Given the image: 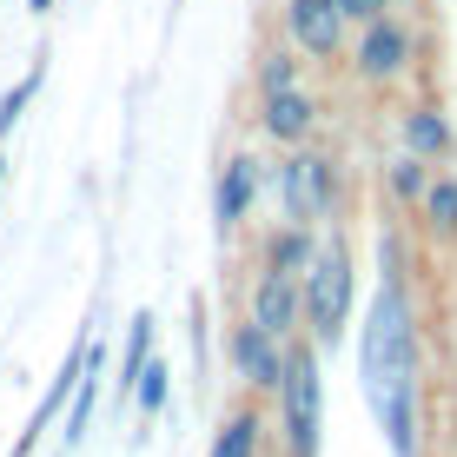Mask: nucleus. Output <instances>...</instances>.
I'll return each mask as SVG.
<instances>
[{
	"instance_id": "18",
	"label": "nucleus",
	"mask_w": 457,
	"mask_h": 457,
	"mask_svg": "<svg viewBox=\"0 0 457 457\" xmlns=\"http://www.w3.org/2000/svg\"><path fill=\"white\" fill-rule=\"evenodd\" d=\"M272 87H292V60H265V93H272Z\"/></svg>"
},
{
	"instance_id": "16",
	"label": "nucleus",
	"mask_w": 457,
	"mask_h": 457,
	"mask_svg": "<svg viewBox=\"0 0 457 457\" xmlns=\"http://www.w3.org/2000/svg\"><path fill=\"white\" fill-rule=\"evenodd\" d=\"M391 186H398V199H418V193H424V166H418V160H404L398 172H391Z\"/></svg>"
},
{
	"instance_id": "7",
	"label": "nucleus",
	"mask_w": 457,
	"mask_h": 457,
	"mask_svg": "<svg viewBox=\"0 0 457 457\" xmlns=\"http://www.w3.org/2000/svg\"><path fill=\"white\" fill-rule=\"evenodd\" d=\"M286 199H292L298 219H312V212L325 206V166H319V160H292V172H286Z\"/></svg>"
},
{
	"instance_id": "20",
	"label": "nucleus",
	"mask_w": 457,
	"mask_h": 457,
	"mask_svg": "<svg viewBox=\"0 0 457 457\" xmlns=\"http://www.w3.org/2000/svg\"><path fill=\"white\" fill-rule=\"evenodd\" d=\"M385 0H338V13H378Z\"/></svg>"
},
{
	"instance_id": "21",
	"label": "nucleus",
	"mask_w": 457,
	"mask_h": 457,
	"mask_svg": "<svg viewBox=\"0 0 457 457\" xmlns=\"http://www.w3.org/2000/svg\"><path fill=\"white\" fill-rule=\"evenodd\" d=\"M27 7H34V13H40V7H54V0H27Z\"/></svg>"
},
{
	"instance_id": "5",
	"label": "nucleus",
	"mask_w": 457,
	"mask_h": 457,
	"mask_svg": "<svg viewBox=\"0 0 457 457\" xmlns=\"http://www.w3.org/2000/svg\"><path fill=\"white\" fill-rule=\"evenodd\" d=\"M265 126H272L278 139H305V126H312V100L298 87H272L265 93Z\"/></svg>"
},
{
	"instance_id": "8",
	"label": "nucleus",
	"mask_w": 457,
	"mask_h": 457,
	"mask_svg": "<svg viewBox=\"0 0 457 457\" xmlns=\"http://www.w3.org/2000/svg\"><path fill=\"white\" fill-rule=\"evenodd\" d=\"M404 46H411V40H404L398 27H371L365 46H358V60H365V73H378V80H385V73L404 67Z\"/></svg>"
},
{
	"instance_id": "19",
	"label": "nucleus",
	"mask_w": 457,
	"mask_h": 457,
	"mask_svg": "<svg viewBox=\"0 0 457 457\" xmlns=\"http://www.w3.org/2000/svg\"><path fill=\"white\" fill-rule=\"evenodd\" d=\"M298 252H305L298 239H278V252H272V265H278V272H292V265H298Z\"/></svg>"
},
{
	"instance_id": "11",
	"label": "nucleus",
	"mask_w": 457,
	"mask_h": 457,
	"mask_svg": "<svg viewBox=\"0 0 457 457\" xmlns=\"http://www.w3.org/2000/svg\"><path fill=\"white\" fill-rule=\"evenodd\" d=\"M404 146H411V153H445L451 146V126L437 113H411V120H404Z\"/></svg>"
},
{
	"instance_id": "14",
	"label": "nucleus",
	"mask_w": 457,
	"mask_h": 457,
	"mask_svg": "<svg viewBox=\"0 0 457 457\" xmlns=\"http://www.w3.org/2000/svg\"><path fill=\"white\" fill-rule=\"evenodd\" d=\"M139 404H146V411H160V404H166V371L160 365H139Z\"/></svg>"
},
{
	"instance_id": "10",
	"label": "nucleus",
	"mask_w": 457,
	"mask_h": 457,
	"mask_svg": "<svg viewBox=\"0 0 457 457\" xmlns=\"http://www.w3.org/2000/svg\"><path fill=\"white\" fill-rule=\"evenodd\" d=\"M286 319H292V286H286V272H272V278H265V292H259V319H252V325L278 332Z\"/></svg>"
},
{
	"instance_id": "2",
	"label": "nucleus",
	"mask_w": 457,
	"mask_h": 457,
	"mask_svg": "<svg viewBox=\"0 0 457 457\" xmlns=\"http://www.w3.org/2000/svg\"><path fill=\"white\" fill-rule=\"evenodd\" d=\"M278 385H286L292 451H298V457H312V451H319V365H312V358H292V365L278 371Z\"/></svg>"
},
{
	"instance_id": "22",
	"label": "nucleus",
	"mask_w": 457,
	"mask_h": 457,
	"mask_svg": "<svg viewBox=\"0 0 457 457\" xmlns=\"http://www.w3.org/2000/svg\"><path fill=\"white\" fill-rule=\"evenodd\" d=\"M0 166H7V160H0Z\"/></svg>"
},
{
	"instance_id": "13",
	"label": "nucleus",
	"mask_w": 457,
	"mask_h": 457,
	"mask_svg": "<svg viewBox=\"0 0 457 457\" xmlns=\"http://www.w3.org/2000/svg\"><path fill=\"white\" fill-rule=\"evenodd\" d=\"M146 352H153V319H139V325H133V338H126V378H139Z\"/></svg>"
},
{
	"instance_id": "12",
	"label": "nucleus",
	"mask_w": 457,
	"mask_h": 457,
	"mask_svg": "<svg viewBox=\"0 0 457 457\" xmlns=\"http://www.w3.org/2000/svg\"><path fill=\"white\" fill-rule=\"evenodd\" d=\"M252 431H259V424H252V418H232V424H226V437H219V451H212V457H252Z\"/></svg>"
},
{
	"instance_id": "4",
	"label": "nucleus",
	"mask_w": 457,
	"mask_h": 457,
	"mask_svg": "<svg viewBox=\"0 0 457 457\" xmlns=\"http://www.w3.org/2000/svg\"><path fill=\"white\" fill-rule=\"evenodd\" d=\"M292 34L312 46V54H332L338 34H345V13L338 0H292Z\"/></svg>"
},
{
	"instance_id": "17",
	"label": "nucleus",
	"mask_w": 457,
	"mask_h": 457,
	"mask_svg": "<svg viewBox=\"0 0 457 457\" xmlns=\"http://www.w3.org/2000/svg\"><path fill=\"white\" fill-rule=\"evenodd\" d=\"M431 219H437V226H457V186H437V193H431Z\"/></svg>"
},
{
	"instance_id": "15",
	"label": "nucleus",
	"mask_w": 457,
	"mask_h": 457,
	"mask_svg": "<svg viewBox=\"0 0 457 457\" xmlns=\"http://www.w3.org/2000/svg\"><path fill=\"white\" fill-rule=\"evenodd\" d=\"M34 87H40V73H27V80H21V87H13V93H7V100H0V133H7V126H13V120H21V106H27V100H34Z\"/></svg>"
},
{
	"instance_id": "3",
	"label": "nucleus",
	"mask_w": 457,
	"mask_h": 457,
	"mask_svg": "<svg viewBox=\"0 0 457 457\" xmlns=\"http://www.w3.org/2000/svg\"><path fill=\"white\" fill-rule=\"evenodd\" d=\"M345 305H352V265H345V252L332 245L319 259V272H312V325H319V332H338Z\"/></svg>"
},
{
	"instance_id": "9",
	"label": "nucleus",
	"mask_w": 457,
	"mask_h": 457,
	"mask_svg": "<svg viewBox=\"0 0 457 457\" xmlns=\"http://www.w3.org/2000/svg\"><path fill=\"white\" fill-rule=\"evenodd\" d=\"M252 193H259V166L252 160H232L226 166V186H219V219H239L252 206Z\"/></svg>"
},
{
	"instance_id": "6",
	"label": "nucleus",
	"mask_w": 457,
	"mask_h": 457,
	"mask_svg": "<svg viewBox=\"0 0 457 457\" xmlns=\"http://www.w3.org/2000/svg\"><path fill=\"white\" fill-rule=\"evenodd\" d=\"M232 352H239V365H245L252 385H278V371H286V365H278V352H272V332H265V325H245Z\"/></svg>"
},
{
	"instance_id": "1",
	"label": "nucleus",
	"mask_w": 457,
	"mask_h": 457,
	"mask_svg": "<svg viewBox=\"0 0 457 457\" xmlns=\"http://www.w3.org/2000/svg\"><path fill=\"white\" fill-rule=\"evenodd\" d=\"M358 365H365V391H371V411L385 424L391 451L411 457V378H418V352H411V319H404V298L398 292H378L371 298V319H365V345H358Z\"/></svg>"
}]
</instances>
